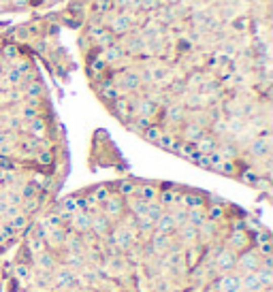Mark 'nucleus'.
I'll use <instances>...</instances> for the list:
<instances>
[{"label":"nucleus","instance_id":"1","mask_svg":"<svg viewBox=\"0 0 273 292\" xmlns=\"http://www.w3.org/2000/svg\"><path fill=\"white\" fill-rule=\"evenodd\" d=\"M0 292H273V239L218 194L122 177L60 196L5 258Z\"/></svg>","mask_w":273,"mask_h":292},{"label":"nucleus","instance_id":"2","mask_svg":"<svg viewBox=\"0 0 273 292\" xmlns=\"http://www.w3.org/2000/svg\"><path fill=\"white\" fill-rule=\"evenodd\" d=\"M66 171L64 126L34 58L0 54V260L60 199Z\"/></svg>","mask_w":273,"mask_h":292},{"label":"nucleus","instance_id":"3","mask_svg":"<svg viewBox=\"0 0 273 292\" xmlns=\"http://www.w3.org/2000/svg\"><path fill=\"white\" fill-rule=\"evenodd\" d=\"M88 9H90L88 13L107 15V13H111V9H113V3H111V0H92V3L88 5Z\"/></svg>","mask_w":273,"mask_h":292},{"label":"nucleus","instance_id":"4","mask_svg":"<svg viewBox=\"0 0 273 292\" xmlns=\"http://www.w3.org/2000/svg\"><path fill=\"white\" fill-rule=\"evenodd\" d=\"M30 0H11V9H28Z\"/></svg>","mask_w":273,"mask_h":292},{"label":"nucleus","instance_id":"5","mask_svg":"<svg viewBox=\"0 0 273 292\" xmlns=\"http://www.w3.org/2000/svg\"><path fill=\"white\" fill-rule=\"evenodd\" d=\"M45 5V0H30V7H41Z\"/></svg>","mask_w":273,"mask_h":292},{"label":"nucleus","instance_id":"6","mask_svg":"<svg viewBox=\"0 0 273 292\" xmlns=\"http://www.w3.org/2000/svg\"><path fill=\"white\" fill-rule=\"evenodd\" d=\"M3 269H5V260H0V288H3Z\"/></svg>","mask_w":273,"mask_h":292}]
</instances>
